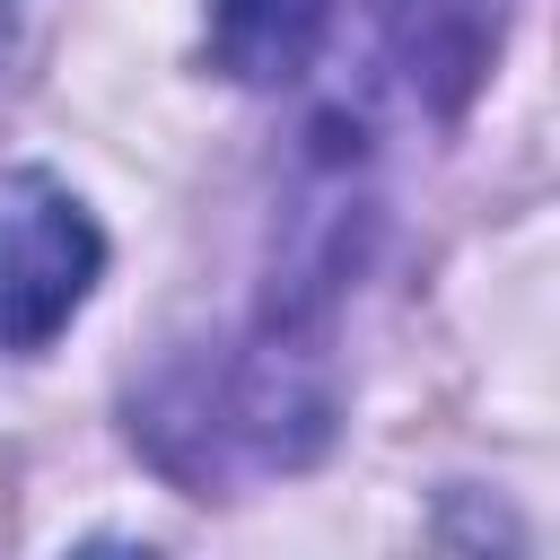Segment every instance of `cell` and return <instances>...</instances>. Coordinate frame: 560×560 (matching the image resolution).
I'll list each match as a JSON object with an SVG mask.
<instances>
[{"mask_svg":"<svg viewBox=\"0 0 560 560\" xmlns=\"http://www.w3.org/2000/svg\"><path fill=\"white\" fill-rule=\"evenodd\" d=\"M499 26H508V0H385V35H394V61L411 79L420 105L455 114L490 52H499Z\"/></svg>","mask_w":560,"mask_h":560,"instance_id":"2","label":"cell"},{"mask_svg":"<svg viewBox=\"0 0 560 560\" xmlns=\"http://www.w3.org/2000/svg\"><path fill=\"white\" fill-rule=\"evenodd\" d=\"M332 0H210V61L245 88H280L306 70Z\"/></svg>","mask_w":560,"mask_h":560,"instance_id":"3","label":"cell"},{"mask_svg":"<svg viewBox=\"0 0 560 560\" xmlns=\"http://www.w3.org/2000/svg\"><path fill=\"white\" fill-rule=\"evenodd\" d=\"M105 236L52 175L0 184V350H44L96 289Z\"/></svg>","mask_w":560,"mask_h":560,"instance_id":"1","label":"cell"}]
</instances>
